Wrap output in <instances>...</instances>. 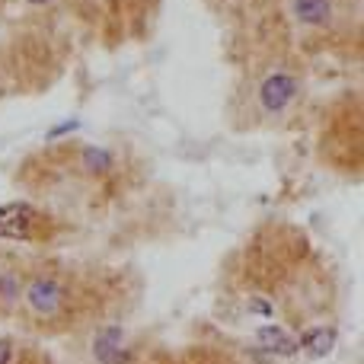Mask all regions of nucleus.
Masks as SVG:
<instances>
[{
    "label": "nucleus",
    "instance_id": "9d476101",
    "mask_svg": "<svg viewBox=\"0 0 364 364\" xmlns=\"http://www.w3.org/2000/svg\"><path fill=\"white\" fill-rule=\"evenodd\" d=\"M227 4H243V0H227Z\"/></svg>",
    "mask_w": 364,
    "mask_h": 364
},
{
    "label": "nucleus",
    "instance_id": "f03ea898",
    "mask_svg": "<svg viewBox=\"0 0 364 364\" xmlns=\"http://www.w3.org/2000/svg\"><path fill=\"white\" fill-rule=\"evenodd\" d=\"M304 93V77L284 58H265L246 80V106L240 128H259L284 122L297 109Z\"/></svg>",
    "mask_w": 364,
    "mask_h": 364
},
{
    "label": "nucleus",
    "instance_id": "39448f33",
    "mask_svg": "<svg viewBox=\"0 0 364 364\" xmlns=\"http://www.w3.org/2000/svg\"><path fill=\"white\" fill-rule=\"evenodd\" d=\"M284 16L301 32H326L336 26L339 0H282Z\"/></svg>",
    "mask_w": 364,
    "mask_h": 364
},
{
    "label": "nucleus",
    "instance_id": "423d86ee",
    "mask_svg": "<svg viewBox=\"0 0 364 364\" xmlns=\"http://www.w3.org/2000/svg\"><path fill=\"white\" fill-rule=\"evenodd\" d=\"M252 339H256L259 352L272 355V358H297L301 355V346H297V333L288 326H282V323H259L256 329H252Z\"/></svg>",
    "mask_w": 364,
    "mask_h": 364
},
{
    "label": "nucleus",
    "instance_id": "1a4fd4ad",
    "mask_svg": "<svg viewBox=\"0 0 364 364\" xmlns=\"http://www.w3.org/2000/svg\"><path fill=\"white\" fill-rule=\"evenodd\" d=\"M29 4H48V0H29Z\"/></svg>",
    "mask_w": 364,
    "mask_h": 364
},
{
    "label": "nucleus",
    "instance_id": "f257e3e1",
    "mask_svg": "<svg viewBox=\"0 0 364 364\" xmlns=\"http://www.w3.org/2000/svg\"><path fill=\"white\" fill-rule=\"evenodd\" d=\"M106 301L109 294L102 291L100 275H93L90 269L68 262H45L29 269L13 316L29 333L68 336L109 320Z\"/></svg>",
    "mask_w": 364,
    "mask_h": 364
},
{
    "label": "nucleus",
    "instance_id": "0eeeda50",
    "mask_svg": "<svg viewBox=\"0 0 364 364\" xmlns=\"http://www.w3.org/2000/svg\"><path fill=\"white\" fill-rule=\"evenodd\" d=\"M297 346H301V355H307L314 361L329 358L336 352V346H339V326L329 320L307 323V326L297 329Z\"/></svg>",
    "mask_w": 364,
    "mask_h": 364
},
{
    "label": "nucleus",
    "instance_id": "20e7f679",
    "mask_svg": "<svg viewBox=\"0 0 364 364\" xmlns=\"http://www.w3.org/2000/svg\"><path fill=\"white\" fill-rule=\"evenodd\" d=\"M87 348H90V358L96 364H141L144 361L138 339L119 320H102L96 326H90Z\"/></svg>",
    "mask_w": 364,
    "mask_h": 364
},
{
    "label": "nucleus",
    "instance_id": "6e6552de",
    "mask_svg": "<svg viewBox=\"0 0 364 364\" xmlns=\"http://www.w3.org/2000/svg\"><path fill=\"white\" fill-rule=\"evenodd\" d=\"M26 275H29V269H26L16 256L0 252V316L16 314V304H19V294H23Z\"/></svg>",
    "mask_w": 364,
    "mask_h": 364
},
{
    "label": "nucleus",
    "instance_id": "7ed1b4c3",
    "mask_svg": "<svg viewBox=\"0 0 364 364\" xmlns=\"http://www.w3.org/2000/svg\"><path fill=\"white\" fill-rule=\"evenodd\" d=\"M58 230V220L32 201L0 205V240L10 243H48Z\"/></svg>",
    "mask_w": 364,
    "mask_h": 364
},
{
    "label": "nucleus",
    "instance_id": "9b49d317",
    "mask_svg": "<svg viewBox=\"0 0 364 364\" xmlns=\"http://www.w3.org/2000/svg\"><path fill=\"white\" fill-rule=\"evenodd\" d=\"M157 364H160V361H157Z\"/></svg>",
    "mask_w": 364,
    "mask_h": 364
}]
</instances>
